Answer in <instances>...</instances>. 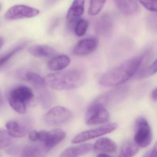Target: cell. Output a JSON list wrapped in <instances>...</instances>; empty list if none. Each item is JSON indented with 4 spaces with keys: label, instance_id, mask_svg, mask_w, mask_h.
Instances as JSON below:
<instances>
[{
    "label": "cell",
    "instance_id": "cell-20",
    "mask_svg": "<svg viewBox=\"0 0 157 157\" xmlns=\"http://www.w3.org/2000/svg\"><path fill=\"white\" fill-rule=\"evenodd\" d=\"M6 127L10 136L13 137H24L27 134L26 128L15 121H8L6 123Z\"/></svg>",
    "mask_w": 157,
    "mask_h": 157
},
{
    "label": "cell",
    "instance_id": "cell-32",
    "mask_svg": "<svg viewBox=\"0 0 157 157\" xmlns=\"http://www.w3.org/2000/svg\"><path fill=\"white\" fill-rule=\"evenodd\" d=\"M151 98L154 101H157V89L156 88L152 90L151 94Z\"/></svg>",
    "mask_w": 157,
    "mask_h": 157
},
{
    "label": "cell",
    "instance_id": "cell-30",
    "mask_svg": "<svg viewBox=\"0 0 157 157\" xmlns=\"http://www.w3.org/2000/svg\"><path fill=\"white\" fill-rule=\"evenodd\" d=\"M157 143H156L153 147L148 151H147L143 156L145 157H156L157 156Z\"/></svg>",
    "mask_w": 157,
    "mask_h": 157
},
{
    "label": "cell",
    "instance_id": "cell-17",
    "mask_svg": "<svg viewBox=\"0 0 157 157\" xmlns=\"http://www.w3.org/2000/svg\"><path fill=\"white\" fill-rule=\"evenodd\" d=\"M117 147L116 143L110 139L102 137L96 140L93 145V149L104 153H113L115 152Z\"/></svg>",
    "mask_w": 157,
    "mask_h": 157
},
{
    "label": "cell",
    "instance_id": "cell-23",
    "mask_svg": "<svg viewBox=\"0 0 157 157\" xmlns=\"http://www.w3.org/2000/svg\"><path fill=\"white\" fill-rule=\"evenodd\" d=\"M30 43V41H25L19 44L14 47L11 50L7 52L5 55L0 57V68L3 67L13 56L23 49L27 44Z\"/></svg>",
    "mask_w": 157,
    "mask_h": 157
},
{
    "label": "cell",
    "instance_id": "cell-5",
    "mask_svg": "<svg viewBox=\"0 0 157 157\" xmlns=\"http://www.w3.org/2000/svg\"><path fill=\"white\" fill-rule=\"evenodd\" d=\"M109 118V113L105 106L94 101L87 109L84 120L87 125H94L104 124Z\"/></svg>",
    "mask_w": 157,
    "mask_h": 157
},
{
    "label": "cell",
    "instance_id": "cell-15",
    "mask_svg": "<svg viewBox=\"0 0 157 157\" xmlns=\"http://www.w3.org/2000/svg\"><path fill=\"white\" fill-rule=\"evenodd\" d=\"M84 4L85 0H74L67 13L68 22L72 23L78 20L84 13Z\"/></svg>",
    "mask_w": 157,
    "mask_h": 157
},
{
    "label": "cell",
    "instance_id": "cell-21",
    "mask_svg": "<svg viewBox=\"0 0 157 157\" xmlns=\"http://www.w3.org/2000/svg\"><path fill=\"white\" fill-rule=\"evenodd\" d=\"M139 151V147L135 141L129 140H127L121 147L119 157H133Z\"/></svg>",
    "mask_w": 157,
    "mask_h": 157
},
{
    "label": "cell",
    "instance_id": "cell-28",
    "mask_svg": "<svg viewBox=\"0 0 157 157\" xmlns=\"http://www.w3.org/2000/svg\"><path fill=\"white\" fill-rule=\"evenodd\" d=\"M11 138L8 132L0 128V148L5 147L11 144Z\"/></svg>",
    "mask_w": 157,
    "mask_h": 157
},
{
    "label": "cell",
    "instance_id": "cell-29",
    "mask_svg": "<svg viewBox=\"0 0 157 157\" xmlns=\"http://www.w3.org/2000/svg\"><path fill=\"white\" fill-rule=\"evenodd\" d=\"M140 2L149 11L156 12L157 10V0H139Z\"/></svg>",
    "mask_w": 157,
    "mask_h": 157
},
{
    "label": "cell",
    "instance_id": "cell-11",
    "mask_svg": "<svg viewBox=\"0 0 157 157\" xmlns=\"http://www.w3.org/2000/svg\"><path fill=\"white\" fill-rule=\"evenodd\" d=\"M97 45L98 41L95 38L82 39L76 44L73 48V53L76 56H86L94 51Z\"/></svg>",
    "mask_w": 157,
    "mask_h": 157
},
{
    "label": "cell",
    "instance_id": "cell-25",
    "mask_svg": "<svg viewBox=\"0 0 157 157\" xmlns=\"http://www.w3.org/2000/svg\"><path fill=\"white\" fill-rule=\"evenodd\" d=\"M42 152H44L42 148L36 146H27L21 151L22 157H37L41 156Z\"/></svg>",
    "mask_w": 157,
    "mask_h": 157
},
{
    "label": "cell",
    "instance_id": "cell-10",
    "mask_svg": "<svg viewBox=\"0 0 157 157\" xmlns=\"http://www.w3.org/2000/svg\"><path fill=\"white\" fill-rule=\"evenodd\" d=\"M127 88H118L106 92L96 99L94 101L101 104L104 106L113 103L117 102L123 99L126 94Z\"/></svg>",
    "mask_w": 157,
    "mask_h": 157
},
{
    "label": "cell",
    "instance_id": "cell-4",
    "mask_svg": "<svg viewBox=\"0 0 157 157\" xmlns=\"http://www.w3.org/2000/svg\"><path fill=\"white\" fill-rule=\"evenodd\" d=\"M134 140L139 147L145 148L151 143L152 135L151 129L147 121L144 117L138 118L135 125Z\"/></svg>",
    "mask_w": 157,
    "mask_h": 157
},
{
    "label": "cell",
    "instance_id": "cell-34",
    "mask_svg": "<svg viewBox=\"0 0 157 157\" xmlns=\"http://www.w3.org/2000/svg\"><path fill=\"white\" fill-rule=\"evenodd\" d=\"M4 43V41L3 37L2 36H0V49H1L3 47Z\"/></svg>",
    "mask_w": 157,
    "mask_h": 157
},
{
    "label": "cell",
    "instance_id": "cell-6",
    "mask_svg": "<svg viewBox=\"0 0 157 157\" xmlns=\"http://www.w3.org/2000/svg\"><path fill=\"white\" fill-rule=\"evenodd\" d=\"M117 124L116 123H109L96 128L84 131L74 137L72 139L71 142L74 144H78L85 142L87 140L111 133L115 130L117 128Z\"/></svg>",
    "mask_w": 157,
    "mask_h": 157
},
{
    "label": "cell",
    "instance_id": "cell-18",
    "mask_svg": "<svg viewBox=\"0 0 157 157\" xmlns=\"http://www.w3.org/2000/svg\"><path fill=\"white\" fill-rule=\"evenodd\" d=\"M28 52L36 57H51L56 54L54 48L46 45L36 44L31 46Z\"/></svg>",
    "mask_w": 157,
    "mask_h": 157
},
{
    "label": "cell",
    "instance_id": "cell-16",
    "mask_svg": "<svg viewBox=\"0 0 157 157\" xmlns=\"http://www.w3.org/2000/svg\"><path fill=\"white\" fill-rule=\"evenodd\" d=\"M93 145L90 143H84L79 146L69 147L62 151L60 154L61 157H78L91 151Z\"/></svg>",
    "mask_w": 157,
    "mask_h": 157
},
{
    "label": "cell",
    "instance_id": "cell-37",
    "mask_svg": "<svg viewBox=\"0 0 157 157\" xmlns=\"http://www.w3.org/2000/svg\"><path fill=\"white\" fill-rule=\"evenodd\" d=\"M1 9H2V5H1V3H0V11H1Z\"/></svg>",
    "mask_w": 157,
    "mask_h": 157
},
{
    "label": "cell",
    "instance_id": "cell-31",
    "mask_svg": "<svg viewBox=\"0 0 157 157\" xmlns=\"http://www.w3.org/2000/svg\"><path fill=\"white\" fill-rule=\"evenodd\" d=\"M29 138L31 141H38V132L36 130H33L29 133Z\"/></svg>",
    "mask_w": 157,
    "mask_h": 157
},
{
    "label": "cell",
    "instance_id": "cell-3",
    "mask_svg": "<svg viewBox=\"0 0 157 157\" xmlns=\"http://www.w3.org/2000/svg\"><path fill=\"white\" fill-rule=\"evenodd\" d=\"M34 97L33 91L29 87L21 86L12 90L8 95L9 103L13 110L20 114L26 112V104Z\"/></svg>",
    "mask_w": 157,
    "mask_h": 157
},
{
    "label": "cell",
    "instance_id": "cell-26",
    "mask_svg": "<svg viewBox=\"0 0 157 157\" xmlns=\"http://www.w3.org/2000/svg\"><path fill=\"white\" fill-rule=\"evenodd\" d=\"M105 0H90L89 14L96 15L101 11L105 3Z\"/></svg>",
    "mask_w": 157,
    "mask_h": 157
},
{
    "label": "cell",
    "instance_id": "cell-35",
    "mask_svg": "<svg viewBox=\"0 0 157 157\" xmlns=\"http://www.w3.org/2000/svg\"><path fill=\"white\" fill-rule=\"evenodd\" d=\"M97 156V157H110V155L107 153L102 152V153H99Z\"/></svg>",
    "mask_w": 157,
    "mask_h": 157
},
{
    "label": "cell",
    "instance_id": "cell-9",
    "mask_svg": "<svg viewBox=\"0 0 157 157\" xmlns=\"http://www.w3.org/2000/svg\"><path fill=\"white\" fill-rule=\"evenodd\" d=\"M66 136L65 131L59 128H56L47 132L46 137L43 142V148L44 152L54 148L64 140Z\"/></svg>",
    "mask_w": 157,
    "mask_h": 157
},
{
    "label": "cell",
    "instance_id": "cell-13",
    "mask_svg": "<svg viewBox=\"0 0 157 157\" xmlns=\"http://www.w3.org/2000/svg\"><path fill=\"white\" fill-rule=\"evenodd\" d=\"M113 26V21L112 17L105 14L97 20L95 24V30L100 35L108 36L112 33Z\"/></svg>",
    "mask_w": 157,
    "mask_h": 157
},
{
    "label": "cell",
    "instance_id": "cell-36",
    "mask_svg": "<svg viewBox=\"0 0 157 157\" xmlns=\"http://www.w3.org/2000/svg\"><path fill=\"white\" fill-rule=\"evenodd\" d=\"M3 97H2V94L0 91V109L1 108L2 105H3Z\"/></svg>",
    "mask_w": 157,
    "mask_h": 157
},
{
    "label": "cell",
    "instance_id": "cell-27",
    "mask_svg": "<svg viewBox=\"0 0 157 157\" xmlns=\"http://www.w3.org/2000/svg\"><path fill=\"white\" fill-rule=\"evenodd\" d=\"M89 23L87 20L81 19L78 20L75 27V34L78 36H82L85 34L88 29Z\"/></svg>",
    "mask_w": 157,
    "mask_h": 157
},
{
    "label": "cell",
    "instance_id": "cell-33",
    "mask_svg": "<svg viewBox=\"0 0 157 157\" xmlns=\"http://www.w3.org/2000/svg\"><path fill=\"white\" fill-rule=\"evenodd\" d=\"M58 1H59V0H46V4L49 6V5L55 4Z\"/></svg>",
    "mask_w": 157,
    "mask_h": 157
},
{
    "label": "cell",
    "instance_id": "cell-7",
    "mask_svg": "<svg viewBox=\"0 0 157 157\" xmlns=\"http://www.w3.org/2000/svg\"><path fill=\"white\" fill-rule=\"evenodd\" d=\"M72 117L71 112L63 106L53 107L45 116V120L48 124L59 125L68 122Z\"/></svg>",
    "mask_w": 157,
    "mask_h": 157
},
{
    "label": "cell",
    "instance_id": "cell-14",
    "mask_svg": "<svg viewBox=\"0 0 157 157\" xmlns=\"http://www.w3.org/2000/svg\"><path fill=\"white\" fill-rule=\"evenodd\" d=\"M18 76L23 80L29 82L37 89L46 87L47 85L45 79L36 72L32 71H20Z\"/></svg>",
    "mask_w": 157,
    "mask_h": 157
},
{
    "label": "cell",
    "instance_id": "cell-12",
    "mask_svg": "<svg viewBox=\"0 0 157 157\" xmlns=\"http://www.w3.org/2000/svg\"><path fill=\"white\" fill-rule=\"evenodd\" d=\"M114 2L118 10L125 15L133 16L139 12L137 0H114Z\"/></svg>",
    "mask_w": 157,
    "mask_h": 157
},
{
    "label": "cell",
    "instance_id": "cell-19",
    "mask_svg": "<svg viewBox=\"0 0 157 157\" xmlns=\"http://www.w3.org/2000/svg\"><path fill=\"white\" fill-rule=\"evenodd\" d=\"M70 59L66 55H60L52 59L48 63L49 69L54 71H60L66 68L70 63Z\"/></svg>",
    "mask_w": 157,
    "mask_h": 157
},
{
    "label": "cell",
    "instance_id": "cell-22",
    "mask_svg": "<svg viewBox=\"0 0 157 157\" xmlns=\"http://www.w3.org/2000/svg\"><path fill=\"white\" fill-rule=\"evenodd\" d=\"M46 87L38 89L40 90L38 93V100L44 109L49 108L53 103V96L51 92Z\"/></svg>",
    "mask_w": 157,
    "mask_h": 157
},
{
    "label": "cell",
    "instance_id": "cell-2",
    "mask_svg": "<svg viewBox=\"0 0 157 157\" xmlns=\"http://www.w3.org/2000/svg\"><path fill=\"white\" fill-rule=\"evenodd\" d=\"M86 79L85 72L74 69L48 74L45 78L47 85L56 90H70L83 85Z\"/></svg>",
    "mask_w": 157,
    "mask_h": 157
},
{
    "label": "cell",
    "instance_id": "cell-8",
    "mask_svg": "<svg viewBox=\"0 0 157 157\" xmlns=\"http://www.w3.org/2000/svg\"><path fill=\"white\" fill-rule=\"evenodd\" d=\"M40 11L35 8L24 5H17L10 8L5 13V19L14 21L24 18H31L37 16Z\"/></svg>",
    "mask_w": 157,
    "mask_h": 157
},
{
    "label": "cell",
    "instance_id": "cell-24",
    "mask_svg": "<svg viewBox=\"0 0 157 157\" xmlns=\"http://www.w3.org/2000/svg\"><path fill=\"white\" fill-rule=\"evenodd\" d=\"M157 60H155L150 66L140 70L136 73V78L139 79L146 78L154 75L157 72Z\"/></svg>",
    "mask_w": 157,
    "mask_h": 157
},
{
    "label": "cell",
    "instance_id": "cell-1",
    "mask_svg": "<svg viewBox=\"0 0 157 157\" xmlns=\"http://www.w3.org/2000/svg\"><path fill=\"white\" fill-rule=\"evenodd\" d=\"M148 55L149 52L147 51L110 70L101 77L99 83L105 87L118 86L124 83L138 72Z\"/></svg>",
    "mask_w": 157,
    "mask_h": 157
}]
</instances>
